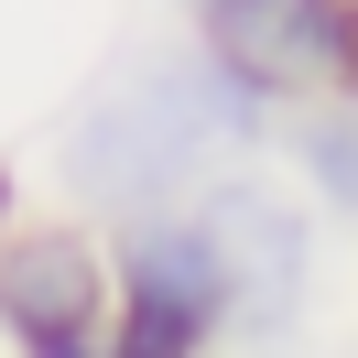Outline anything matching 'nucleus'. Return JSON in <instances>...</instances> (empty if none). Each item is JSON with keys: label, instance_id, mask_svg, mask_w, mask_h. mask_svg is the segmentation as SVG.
<instances>
[{"label": "nucleus", "instance_id": "obj_7", "mask_svg": "<svg viewBox=\"0 0 358 358\" xmlns=\"http://www.w3.org/2000/svg\"><path fill=\"white\" fill-rule=\"evenodd\" d=\"M98 358H109V348H98Z\"/></svg>", "mask_w": 358, "mask_h": 358}, {"label": "nucleus", "instance_id": "obj_1", "mask_svg": "<svg viewBox=\"0 0 358 358\" xmlns=\"http://www.w3.org/2000/svg\"><path fill=\"white\" fill-rule=\"evenodd\" d=\"M261 141H271V109H261L206 44H185V55L131 66V76L66 131V196L87 206V217L131 228V217L185 206L196 185H217V174H250Z\"/></svg>", "mask_w": 358, "mask_h": 358}, {"label": "nucleus", "instance_id": "obj_5", "mask_svg": "<svg viewBox=\"0 0 358 358\" xmlns=\"http://www.w3.org/2000/svg\"><path fill=\"white\" fill-rule=\"evenodd\" d=\"M282 152L304 163V185L336 206V217H358V98H326V109H293L282 120Z\"/></svg>", "mask_w": 358, "mask_h": 358}, {"label": "nucleus", "instance_id": "obj_2", "mask_svg": "<svg viewBox=\"0 0 358 358\" xmlns=\"http://www.w3.org/2000/svg\"><path fill=\"white\" fill-rule=\"evenodd\" d=\"M196 228L217 250V282H228V336L239 348H271L315 315L326 293V250H315V217L261 174H217L196 196Z\"/></svg>", "mask_w": 358, "mask_h": 358}, {"label": "nucleus", "instance_id": "obj_3", "mask_svg": "<svg viewBox=\"0 0 358 358\" xmlns=\"http://www.w3.org/2000/svg\"><path fill=\"white\" fill-rule=\"evenodd\" d=\"M0 336L22 358L109 348V228L87 217H11L0 228Z\"/></svg>", "mask_w": 358, "mask_h": 358}, {"label": "nucleus", "instance_id": "obj_4", "mask_svg": "<svg viewBox=\"0 0 358 358\" xmlns=\"http://www.w3.org/2000/svg\"><path fill=\"white\" fill-rule=\"evenodd\" d=\"M196 44L239 76L261 109H326L358 98V0H217Z\"/></svg>", "mask_w": 358, "mask_h": 358}, {"label": "nucleus", "instance_id": "obj_6", "mask_svg": "<svg viewBox=\"0 0 358 358\" xmlns=\"http://www.w3.org/2000/svg\"><path fill=\"white\" fill-rule=\"evenodd\" d=\"M185 11H196V22H206V11H217V0H185Z\"/></svg>", "mask_w": 358, "mask_h": 358}]
</instances>
